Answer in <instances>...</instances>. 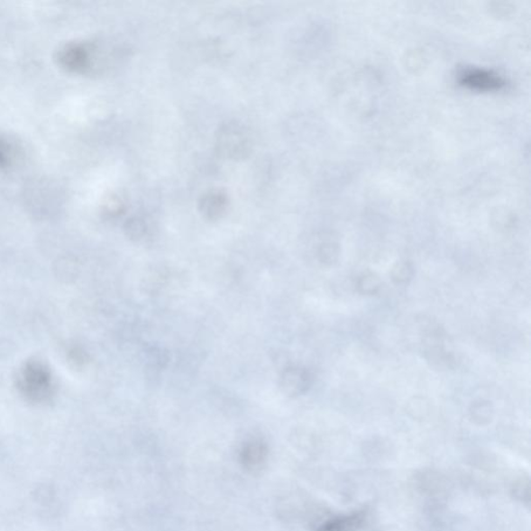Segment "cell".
I'll return each mask as SVG.
<instances>
[{
	"label": "cell",
	"instance_id": "1",
	"mask_svg": "<svg viewBox=\"0 0 531 531\" xmlns=\"http://www.w3.org/2000/svg\"><path fill=\"white\" fill-rule=\"evenodd\" d=\"M96 50L98 48L92 43L69 42L60 48L58 64L69 73H88L94 68Z\"/></svg>",
	"mask_w": 531,
	"mask_h": 531
},
{
	"label": "cell",
	"instance_id": "2",
	"mask_svg": "<svg viewBox=\"0 0 531 531\" xmlns=\"http://www.w3.org/2000/svg\"><path fill=\"white\" fill-rule=\"evenodd\" d=\"M312 374L301 367H289L280 377V389L288 397L305 395L312 386Z\"/></svg>",
	"mask_w": 531,
	"mask_h": 531
},
{
	"label": "cell",
	"instance_id": "3",
	"mask_svg": "<svg viewBox=\"0 0 531 531\" xmlns=\"http://www.w3.org/2000/svg\"><path fill=\"white\" fill-rule=\"evenodd\" d=\"M268 448L260 439L247 441L240 452L241 463L250 471H257L264 465L267 459Z\"/></svg>",
	"mask_w": 531,
	"mask_h": 531
},
{
	"label": "cell",
	"instance_id": "4",
	"mask_svg": "<svg viewBox=\"0 0 531 531\" xmlns=\"http://www.w3.org/2000/svg\"><path fill=\"white\" fill-rule=\"evenodd\" d=\"M462 84L477 89H496L503 86L498 75L481 70H471L462 75Z\"/></svg>",
	"mask_w": 531,
	"mask_h": 531
},
{
	"label": "cell",
	"instance_id": "5",
	"mask_svg": "<svg viewBox=\"0 0 531 531\" xmlns=\"http://www.w3.org/2000/svg\"><path fill=\"white\" fill-rule=\"evenodd\" d=\"M365 524H367V516L356 513L327 521L323 524L319 531H362Z\"/></svg>",
	"mask_w": 531,
	"mask_h": 531
},
{
	"label": "cell",
	"instance_id": "6",
	"mask_svg": "<svg viewBox=\"0 0 531 531\" xmlns=\"http://www.w3.org/2000/svg\"><path fill=\"white\" fill-rule=\"evenodd\" d=\"M50 377L47 372L40 367H32L24 371V385L26 389L31 390V393L34 395L42 396L50 386Z\"/></svg>",
	"mask_w": 531,
	"mask_h": 531
},
{
	"label": "cell",
	"instance_id": "7",
	"mask_svg": "<svg viewBox=\"0 0 531 531\" xmlns=\"http://www.w3.org/2000/svg\"><path fill=\"white\" fill-rule=\"evenodd\" d=\"M226 208V198L222 193H210L205 197L201 205L203 215L209 219H217L223 215Z\"/></svg>",
	"mask_w": 531,
	"mask_h": 531
},
{
	"label": "cell",
	"instance_id": "8",
	"mask_svg": "<svg viewBox=\"0 0 531 531\" xmlns=\"http://www.w3.org/2000/svg\"><path fill=\"white\" fill-rule=\"evenodd\" d=\"M222 144L224 151H230L236 154V151H243L247 149V137L243 131L239 128H229L224 133Z\"/></svg>",
	"mask_w": 531,
	"mask_h": 531
},
{
	"label": "cell",
	"instance_id": "9",
	"mask_svg": "<svg viewBox=\"0 0 531 531\" xmlns=\"http://www.w3.org/2000/svg\"><path fill=\"white\" fill-rule=\"evenodd\" d=\"M393 282L397 285H406L415 277V267L408 261H398L390 272Z\"/></svg>",
	"mask_w": 531,
	"mask_h": 531
},
{
	"label": "cell",
	"instance_id": "10",
	"mask_svg": "<svg viewBox=\"0 0 531 531\" xmlns=\"http://www.w3.org/2000/svg\"><path fill=\"white\" fill-rule=\"evenodd\" d=\"M357 289L362 295H376L382 287L381 279L375 273L368 272L357 279Z\"/></svg>",
	"mask_w": 531,
	"mask_h": 531
},
{
	"label": "cell",
	"instance_id": "11",
	"mask_svg": "<svg viewBox=\"0 0 531 531\" xmlns=\"http://www.w3.org/2000/svg\"><path fill=\"white\" fill-rule=\"evenodd\" d=\"M14 160L13 146L5 137L0 134V169L9 168Z\"/></svg>",
	"mask_w": 531,
	"mask_h": 531
},
{
	"label": "cell",
	"instance_id": "12",
	"mask_svg": "<svg viewBox=\"0 0 531 531\" xmlns=\"http://www.w3.org/2000/svg\"><path fill=\"white\" fill-rule=\"evenodd\" d=\"M146 232L147 226L141 219H131L126 224L128 237L134 241L142 239L146 234Z\"/></svg>",
	"mask_w": 531,
	"mask_h": 531
},
{
	"label": "cell",
	"instance_id": "13",
	"mask_svg": "<svg viewBox=\"0 0 531 531\" xmlns=\"http://www.w3.org/2000/svg\"><path fill=\"white\" fill-rule=\"evenodd\" d=\"M339 248L333 245H325L320 252V261L323 264L333 265L339 261Z\"/></svg>",
	"mask_w": 531,
	"mask_h": 531
},
{
	"label": "cell",
	"instance_id": "14",
	"mask_svg": "<svg viewBox=\"0 0 531 531\" xmlns=\"http://www.w3.org/2000/svg\"><path fill=\"white\" fill-rule=\"evenodd\" d=\"M148 362L151 367L161 368L168 362V355L161 349L151 348L148 351Z\"/></svg>",
	"mask_w": 531,
	"mask_h": 531
},
{
	"label": "cell",
	"instance_id": "15",
	"mask_svg": "<svg viewBox=\"0 0 531 531\" xmlns=\"http://www.w3.org/2000/svg\"><path fill=\"white\" fill-rule=\"evenodd\" d=\"M492 405L487 401L475 402L472 405L471 413L474 417H477L478 418H489L490 416L492 415Z\"/></svg>",
	"mask_w": 531,
	"mask_h": 531
}]
</instances>
